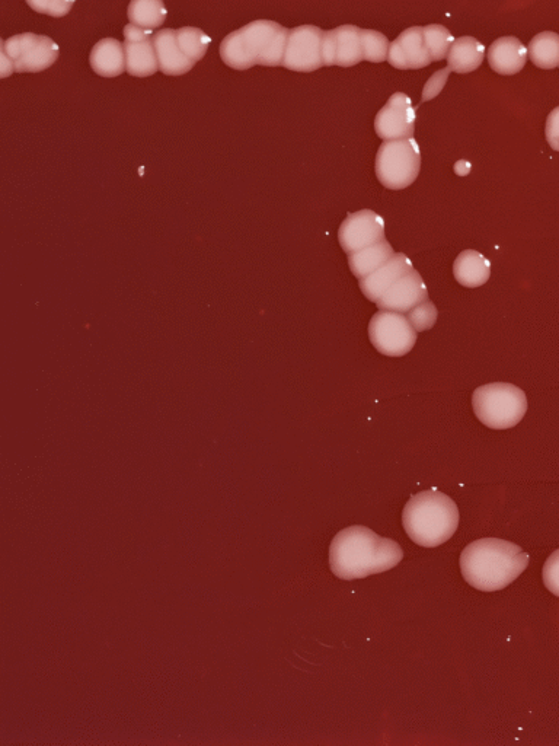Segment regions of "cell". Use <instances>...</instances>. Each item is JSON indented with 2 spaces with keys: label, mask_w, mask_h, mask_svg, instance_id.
<instances>
[{
  "label": "cell",
  "mask_w": 559,
  "mask_h": 746,
  "mask_svg": "<svg viewBox=\"0 0 559 746\" xmlns=\"http://www.w3.org/2000/svg\"><path fill=\"white\" fill-rule=\"evenodd\" d=\"M404 557V551L389 538L379 537L366 526H350L335 535L329 548L332 573L344 580L388 572Z\"/></svg>",
  "instance_id": "6da1fadb"
},
{
  "label": "cell",
  "mask_w": 559,
  "mask_h": 746,
  "mask_svg": "<svg viewBox=\"0 0 559 746\" xmlns=\"http://www.w3.org/2000/svg\"><path fill=\"white\" fill-rule=\"evenodd\" d=\"M529 566V556L510 541L484 538L462 551L461 569L466 582L479 591L507 588Z\"/></svg>",
  "instance_id": "7a4b0ae2"
},
{
  "label": "cell",
  "mask_w": 559,
  "mask_h": 746,
  "mask_svg": "<svg viewBox=\"0 0 559 746\" xmlns=\"http://www.w3.org/2000/svg\"><path fill=\"white\" fill-rule=\"evenodd\" d=\"M290 30L274 21H254L226 35L220 56L226 65L247 70L255 65L283 66Z\"/></svg>",
  "instance_id": "3957f363"
},
{
  "label": "cell",
  "mask_w": 559,
  "mask_h": 746,
  "mask_svg": "<svg viewBox=\"0 0 559 746\" xmlns=\"http://www.w3.org/2000/svg\"><path fill=\"white\" fill-rule=\"evenodd\" d=\"M405 532L421 547H439L455 535L459 510L449 496L437 490L414 494L402 515Z\"/></svg>",
  "instance_id": "277c9868"
},
{
  "label": "cell",
  "mask_w": 559,
  "mask_h": 746,
  "mask_svg": "<svg viewBox=\"0 0 559 746\" xmlns=\"http://www.w3.org/2000/svg\"><path fill=\"white\" fill-rule=\"evenodd\" d=\"M475 416L491 429L504 430L516 426L525 417V392L516 385L494 382L475 390L472 397Z\"/></svg>",
  "instance_id": "5b68a950"
},
{
  "label": "cell",
  "mask_w": 559,
  "mask_h": 746,
  "mask_svg": "<svg viewBox=\"0 0 559 746\" xmlns=\"http://www.w3.org/2000/svg\"><path fill=\"white\" fill-rule=\"evenodd\" d=\"M421 170V152L414 137L383 142L376 156V175L389 190L410 187Z\"/></svg>",
  "instance_id": "8992f818"
},
{
  "label": "cell",
  "mask_w": 559,
  "mask_h": 746,
  "mask_svg": "<svg viewBox=\"0 0 559 746\" xmlns=\"http://www.w3.org/2000/svg\"><path fill=\"white\" fill-rule=\"evenodd\" d=\"M0 51L18 73L43 72L59 57V46L51 38L33 33L14 35L2 41Z\"/></svg>",
  "instance_id": "52a82bcc"
},
{
  "label": "cell",
  "mask_w": 559,
  "mask_h": 746,
  "mask_svg": "<svg viewBox=\"0 0 559 746\" xmlns=\"http://www.w3.org/2000/svg\"><path fill=\"white\" fill-rule=\"evenodd\" d=\"M369 336L379 353L391 357L407 355L417 343V331L410 320L398 312L380 311L373 315Z\"/></svg>",
  "instance_id": "ba28073f"
},
{
  "label": "cell",
  "mask_w": 559,
  "mask_h": 746,
  "mask_svg": "<svg viewBox=\"0 0 559 746\" xmlns=\"http://www.w3.org/2000/svg\"><path fill=\"white\" fill-rule=\"evenodd\" d=\"M324 31L313 25L290 30L283 66L293 72H313L324 65Z\"/></svg>",
  "instance_id": "9c48e42d"
},
{
  "label": "cell",
  "mask_w": 559,
  "mask_h": 746,
  "mask_svg": "<svg viewBox=\"0 0 559 746\" xmlns=\"http://www.w3.org/2000/svg\"><path fill=\"white\" fill-rule=\"evenodd\" d=\"M341 247L347 254L357 253L385 241V221L373 210L348 215L338 231Z\"/></svg>",
  "instance_id": "30bf717a"
},
{
  "label": "cell",
  "mask_w": 559,
  "mask_h": 746,
  "mask_svg": "<svg viewBox=\"0 0 559 746\" xmlns=\"http://www.w3.org/2000/svg\"><path fill=\"white\" fill-rule=\"evenodd\" d=\"M375 130L385 142L411 139L415 132V108L411 98L402 92L392 95L376 116Z\"/></svg>",
  "instance_id": "8fae6325"
},
{
  "label": "cell",
  "mask_w": 559,
  "mask_h": 746,
  "mask_svg": "<svg viewBox=\"0 0 559 746\" xmlns=\"http://www.w3.org/2000/svg\"><path fill=\"white\" fill-rule=\"evenodd\" d=\"M362 28L356 25H343L335 30L327 31L324 35V65L350 66L364 60V43Z\"/></svg>",
  "instance_id": "7c38bea8"
},
{
  "label": "cell",
  "mask_w": 559,
  "mask_h": 746,
  "mask_svg": "<svg viewBox=\"0 0 559 746\" xmlns=\"http://www.w3.org/2000/svg\"><path fill=\"white\" fill-rule=\"evenodd\" d=\"M124 37H126L124 49H126L127 72L139 78L158 72V56H156L152 33L129 24L124 28Z\"/></svg>",
  "instance_id": "4fadbf2b"
},
{
  "label": "cell",
  "mask_w": 559,
  "mask_h": 746,
  "mask_svg": "<svg viewBox=\"0 0 559 746\" xmlns=\"http://www.w3.org/2000/svg\"><path fill=\"white\" fill-rule=\"evenodd\" d=\"M428 301V290L423 277L417 270L395 283L382 298L376 302L380 311L398 312L407 315L415 306Z\"/></svg>",
  "instance_id": "5bb4252c"
},
{
  "label": "cell",
  "mask_w": 559,
  "mask_h": 746,
  "mask_svg": "<svg viewBox=\"0 0 559 746\" xmlns=\"http://www.w3.org/2000/svg\"><path fill=\"white\" fill-rule=\"evenodd\" d=\"M388 62L401 70L427 68L433 60L424 43L423 28H408L399 35L389 46Z\"/></svg>",
  "instance_id": "9a60e30c"
},
{
  "label": "cell",
  "mask_w": 559,
  "mask_h": 746,
  "mask_svg": "<svg viewBox=\"0 0 559 746\" xmlns=\"http://www.w3.org/2000/svg\"><path fill=\"white\" fill-rule=\"evenodd\" d=\"M414 270L410 258L407 255L398 253L391 260L386 261L375 273L367 276L359 282L363 295L369 301L378 302L392 286L395 285L402 277L407 276Z\"/></svg>",
  "instance_id": "2e32d148"
},
{
  "label": "cell",
  "mask_w": 559,
  "mask_h": 746,
  "mask_svg": "<svg viewBox=\"0 0 559 746\" xmlns=\"http://www.w3.org/2000/svg\"><path fill=\"white\" fill-rule=\"evenodd\" d=\"M491 69L500 75H516L525 68L527 49L516 37L498 38L488 51Z\"/></svg>",
  "instance_id": "e0dca14e"
},
{
  "label": "cell",
  "mask_w": 559,
  "mask_h": 746,
  "mask_svg": "<svg viewBox=\"0 0 559 746\" xmlns=\"http://www.w3.org/2000/svg\"><path fill=\"white\" fill-rule=\"evenodd\" d=\"M153 43L158 56L159 70L165 75H184L194 68V63L182 53L175 30L158 31L153 34Z\"/></svg>",
  "instance_id": "ac0fdd59"
},
{
  "label": "cell",
  "mask_w": 559,
  "mask_h": 746,
  "mask_svg": "<svg viewBox=\"0 0 559 746\" xmlns=\"http://www.w3.org/2000/svg\"><path fill=\"white\" fill-rule=\"evenodd\" d=\"M92 69L105 78H116L127 72L126 49L116 38H104L95 44L89 57Z\"/></svg>",
  "instance_id": "d6986e66"
},
{
  "label": "cell",
  "mask_w": 559,
  "mask_h": 746,
  "mask_svg": "<svg viewBox=\"0 0 559 746\" xmlns=\"http://www.w3.org/2000/svg\"><path fill=\"white\" fill-rule=\"evenodd\" d=\"M453 274L465 288H478L490 280L491 263L478 251L466 250L456 258Z\"/></svg>",
  "instance_id": "ffe728a7"
},
{
  "label": "cell",
  "mask_w": 559,
  "mask_h": 746,
  "mask_svg": "<svg viewBox=\"0 0 559 746\" xmlns=\"http://www.w3.org/2000/svg\"><path fill=\"white\" fill-rule=\"evenodd\" d=\"M484 56L485 47L481 41L474 37H461L455 40L449 51L447 68L456 73L474 72L482 65Z\"/></svg>",
  "instance_id": "44dd1931"
},
{
  "label": "cell",
  "mask_w": 559,
  "mask_h": 746,
  "mask_svg": "<svg viewBox=\"0 0 559 746\" xmlns=\"http://www.w3.org/2000/svg\"><path fill=\"white\" fill-rule=\"evenodd\" d=\"M394 255V248L385 239V241L372 245V247L364 248V250L357 251V253L348 254V264H350V269L354 276L362 280L366 279L370 274L375 273L386 261L391 260Z\"/></svg>",
  "instance_id": "7402d4cb"
},
{
  "label": "cell",
  "mask_w": 559,
  "mask_h": 746,
  "mask_svg": "<svg viewBox=\"0 0 559 746\" xmlns=\"http://www.w3.org/2000/svg\"><path fill=\"white\" fill-rule=\"evenodd\" d=\"M130 22L142 30L161 27L166 19V8L161 0H134L127 9Z\"/></svg>",
  "instance_id": "603a6c76"
},
{
  "label": "cell",
  "mask_w": 559,
  "mask_h": 746,
  "mask_svg": "<svg viewBox=\"0 0 559 746\" xmlns=\"http://www.w3.org/2000/svg\"><path fill=\"white\" fill-rule=\"evenodd\" d=\"M533 65L541 69H555L559 66V35L546 31L536 35L527 50Z\"/></svg>",
  "instance_id": "cb8c5ba5"
},
{
  "label": "cell",
  "mask_w": 559,
  "mask_h": 746,
  "mask_svg": "<svg viewBox=\"0 0 559 746\" xmlns=\"http://www.w3.org/2000/svg\"><path fill=\"white\" fill-rule=\"evenodd\" d=\"M424 30V43L428 53H430L431 60L433 62H440V60L447 59L449 51L452 49L455 38L450 34L443 25H427L423 28Z\"/></svg>",
  "instance_id": "d4e9b609"
},
{
  "label": "cell",
  "mask_w": 559,
  "mask_h": 746,
  "mask_svg": "<svg viewBox=\"0 0 559 746\" xmlns=\"http://www.w3.org/2000/svg\"><path fill=\"white\" fill-rule=\"evenodd\" d=\"M364 60L373 63H382L388 60L389 44L388 38L382 33L373 30H363Z\"/></svg>",
  "instance_id": "484cf974"
},
{
  "label": "cell",
  "mask_w": 559,
  "mask_h": 746,
  "mask_svg": "<svg viewBox=\"0 0 559 746\" xmlns=\"http://www.w3.org/2000/svg\"><path fill=\"white\" fill-rule=\"evenodd\" d=\"M405 317L410 320L415 331L421 333V331H427L431 327H434L437 321V309L433 302L427 301L424 304L415 306Z\"/></svg>",
  "instance_id": "4316f807"
},
{
  "label": "cell",
  "mask_w": 559,
  "mask_h": 746,
  "mask_svg": "<svg viewBox=\"0 0 559 746\" xmlns=\"http://www.w3.org/2000/svg\"><path fill=\"white\" fill-rule=\"evenodd\" d=\"M28 5L40 14L50 15V17H65L72 9L73 2L66 0H30Z\"/></svg>",
  "instance_id": "83f0119b"
},
{
  "label": "cell",
  "mask_w": 559,
  "mask_h": 746,
  "mask_svg": "<svg viewBox=\"0 0 559 746\" xmlns=\"http://www.w3.org/2000/svg\"><path fill=\"white\" fill-rule=\"evenodd\" d=\"M543 580L552 594L559 596V550L555 551L543 567Z\"/></svg>",
  "instance_id": "f1b7e54d"
},
{
  "label": "cell",
  "mask_w": 559,
  "mask_h": 746,
  "mask_svg": "<svg viewBox=\"0 0 559 746\" xmlns=\"http://www.w3.org/2000/svg\"><path fill=\"white\" fill-rule=\"evenodd\" d=\"M452 72L449 68L440 70L433 78L428 81L426 88H424L423 101L431 100V98L437 97L439 92L442 91L444 84H446L447 75Z\"/></svg>",
  "instance_id": "f546056e"
},
{
  "label": "cell",
  "mask_w": 559,
  "mask_h": 746,
  "mask_svg": "<svg viewBox=\"0 0 559 746\" xmlns=\"http://www.w3.org/2000/svg\"><path fill=\"white\" fill-rule=\"evenodd\" d=\"M546 140L552 149L559 152V107L549 114L546 120Z\"/></svg>",
  "instance_id": "4dcf8cb0"
}]
</instances>
